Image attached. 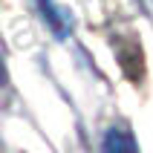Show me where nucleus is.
<instances>
[{
	"instance_id": "f257e3e1",
	"label": "nucleus",
	"mask_w": 153,
	"mask_h": 153,
	"mask_svg": "<svg viewBox=\"0 0 153 153\" xmlns=\"http://www.w3.org/2000/svg\"><path fill=\"white\" fill-rule=\"evenodd\" d=\"M38 6H41L43 17H46V23L52 26V32L58 35V38H67L72 32V12H69L61 0H38Z\"/></svg>"
},
{
	"instance_id": "f03ea898",
	"label": "nucleus",
	"mask_w": 153,
	"mask_h": 153,
	"mask_svg": "<svg viewBox=\"0 0 153 153\" xmlns=\"http://www.w3.org/2000/svg\"><path fill=\"white\" fill-rule=\"evenodd\" d=\"M101 153H139V145H136L133 130L124 127V124H116V127H110L107 133H104Z\"/></svg>"
}]
</instances>
